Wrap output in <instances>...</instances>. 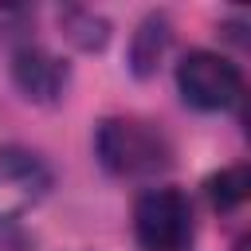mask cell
Instances as JSON below:
<instances>
[{
	"label": "cell",
	"instance_id": "cell-1",
	"mask_svg": "<svg viewBox=\"0 0 251 251\" xmlns=\"http://www.w3.org/2000/svg\"><path fill=\"white\" fill-rule=\"evenodd\" d=\"M94 149H98V161L114 176H126V180L153 176V173L169 169V161H173L169 137L145 118H106L98 126Z\"/></svg>",
	"mask_w": 251,
	"mask_h": 251
},
{
	"label": "cell",
	"instance_id": "cell-2",
	"mask_svg": "<svg viewBox=\"0 0 251 251\" xmlns=\"http://www.w3.org/2000/svg\"><path fill=\"white\" fill-rule=\"evenodd\" d=\"M133 235L141 251H188L196 224H192V204L180 188H149L133 204Z\"/></svg>",
	"mask_w": 251,
	"mask_h": 251
},
{
	"label": "cell",
	"instance_id": "cell-3",
	"mask_svg": "<svg viewBox=\"0 0 251 251\" xmlns=\"http://www.w3.org/2000/svg\"><path fill=\"white\" fill-rule=\"evenodd\" d=\"M176 86L196 110H227L243 94V75L231 59L216 51H188L176 67Z\"/></svg>",
	"mask_w": 251,
	"mask_h": 251
},
{
	"label": "cell",
	"instance_id": "cell-4",
	"mask_svg": "<svg viewBox=\"0 0 251 251\" xmlns=\"http://www.w3.org/2000/svg\"><path fill=\"white\" fill-rule=\"evenodd\" d=\"M47 188H51V173L35 153L27 149L0 153V220H16L31 212Z\"/></svg>",
	"mask_w": 251,
	"mask_h": 251
},
{
	"label": "cell",
	"instance_id": "cell-5",
	"mask_svg": "<svg viewBox=\"0 0 251 251\" xmlns=\"http://www.w3.org/2000/svg\"><path fill=\"white\" fill-rule=\"evenodd\" d=\"M12 75H16L20 90L35 102H55L67 86V67L43 47H20L16 63H12Z\"/></svg>",
	"mask_w": 251,
	"mask_h": 251
},
{
	"label": "cell",
	"instance_id": "cell-6",
	"mask_svg": "<svg viewBox=\"0 0 251 251\" xmlns=\"http://www.w3.org/2000/svg\"><path fill=\"white\" fill-rule=\"evenodd\" d=\"M165 43H169L165 20H145V24H141V31H137V39H133V71H137V75H149V71H153V63L161 59Z\"/></svg>",
	"mask_w": 251,
	"mask_h": 251
},
{
	"label": "cell",
	"instance_id": "cell-7",
	"mask_svg": "<svg viewBox=\"0 0 251 251\" xmlns=\"http://www.w3.org/2000/svg\"><path fill=\"white\" fill-rule=\"evenodd\" d=\"M208 196H212L216 208H235V204H243V196H247V169L239 165V169H227V173L212 176V180H208Z\"/></svg>",
	"mask_w": 251,
	"mask_h": 251
}]
</instances>
